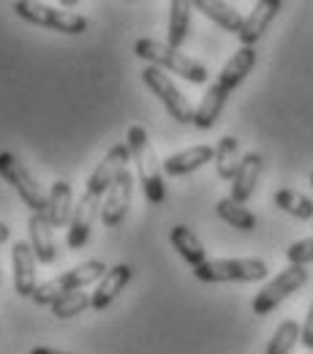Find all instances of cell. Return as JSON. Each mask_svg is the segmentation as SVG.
Segmentation results:
<instances>
[{
	"instance_id": "4fadbf2b",
	"label": "cell",
	"mask_w": 313,
	"mask_h": 354,
	"mask_svg": "<svg viewBox=\"0 0 313 354\" xmlns=\"http://www.w3.org/2000/svg\"><path fill=\"white\" fill-rule=\"evenodd\" d=\"M134 278V267L131 265H115L109 267V272L95 283V289H93V303H90V308L93 310H106L115 300H117V295L129 286V281Z\"/></svg>"
},
{
	"instance_id": "f1b7e54d",
	"label": "cell",
	"mask_w": 313,
	"mask_h": 354,
	"mask_svg": "<svg viewBox=\"0 0 313 354\" xmlns=\"http://www.w3.org/2000/svg\"><path fill=\"white\" fill-rule=\"evenodd\" d=\"M286 262L297 267H308L313 262V237H305V240H297L286 248Z\"/></svg>"
},
{
	"instance_id": "52a82bcc",
	"label": "cell",
	"mask_w": 313,
	"mask_h": 354,
	"mask_svg": "<svg viewBox=\"0 0 313 354\" xmlns=\"http://www.w3.org/2000/svg\"><path fill=\"white\" fill-rule=\"evenodd\" d=\"M305 283H308V267H297V265L283 267L265 289H259V295L254 297L251 308H254L256 316H267V313H272L289 295H294L297 289H303Z\"/></svg>"
},
{
	"instance_id": "8992f818",
	"label": "cell",
	"mask_w": 313,
	"mask_h": 354,
	"mask_svg": "<svg viewBox=\"0 0 313 354\" xmlns=\"http://www.w3.org/2000/svg\"><path fill=\"white\" fill-rule=\"evenodd\" d=\"M0 177L19 194V199L33 213H46L49 210V194H44L39 180L30 175V169L14 153H0Z\"/></svg>"
},
{
	"instance_id": "2e32d148",
	"label": "cell",
	"mask_w": 313,
	"mask_h": 354,
	"mask_svg": "<svg viewBox=\"0 0 313 354\" xmlns=\"http://www.w3.org/2000/svg\"><path fill=\"white\" fill-rule=\"evenodd\" d=\"M254 66H256V49H254V46H240V49L226 60V66L221 68L216 85L224 90V93L237 90L245 82V77L254 71Z\"/></svg>"
},
{
	"instance_id": "3957f363",
	"label": "cell",
	"mask_w": 313,
	"mask_h": 354,
	"mask_svg": "<svg viewBox=\"0 0 313 354\" xmlns=\"http://www.w3.org/2000/svg\"><path fill=\"white\" fill-rule=\"evenodd\" d=\"M106 272H109L106 265L98 262V259L82 262V265L71 267L68 272H63V275H57V278L41 283L36 289V295H33V303L36 306H52V303H57L60 297H66L71 292H85L90 283H98Z\"/></svg>"
},
{
	"instance_id": "ffe728a7",
	"label": "cell",
	"mask_w": 313,
	"mask_h": 354,
	"mask_svg": "<svg viewBox=\"0 0 313 354\" xmlns=\"http://www.w3.org/2000/svg\"><path fill=\"white\" fill-rule=\"evenodd\" d=\"M193 8L202 11L207 19H213L216 25H221L224 30L234 33V36H240L245 17H243L231 3H221V0H193Z\"/></svg>"
},
{
	"instance_id": "d4e9b609",
	"label": "cell",
	"mask_w": 313,
	"mask_h": 354,
	"mask_svg": "<svg viewBox=\"0 0 313 354\" xmlns=\"http://www.w3.org/2000/svg\"><path fill=\"white\" fill-rule=\"evenodd\" d=\"M272 202H275V207H278V210L289 213L292 218L313 221V199H308V196H305V194H300V191L281 188V191H275Z\"/></svg>"
},
{
	"instance_id": "5bb4252c",
	"label": "cell",
	"mask_w": 313,
	"mask_h": 354,
	"mask_svg": "<svg viewBox=\"0 0 313 354\" xmlns=\"http://www.w3.org/2000/svg\"><path fill=\"white\" fill-rule=\"evenodd\" d=\"M283 8V3L281 0H256L254 3V8H251V14L245 17V22H243V30H240V44L243 46H254L265 33H267L269 22L275 19V14Z\"/></svg>"
},
{
	"instance_id": "603a6c76",
	"label": "cell",
	"mask_w": 313,
	"mask_h": 354,
	"mask_svg": "<svg viewBox=\"0 0 313 354\" xmlns=\"http://www.w3.org/2000/svg\"><path fill=\"white\" fill-rule=\"evenodd\" d=\"M191 11H193V3L188 0H172L169 3V33H167V44L172 49H180L188 39V30H191Z\"/></svg>"
},
{
	"instance_id": "4dcf8cb0",
	"label": "cell",
	"mask_w": 313,
	"mask_h": 354,
	"mask_svg": "<svg viewBox=\"0 0 313 354\" xmlns=\"http://www.w3.org/2000/svg\"><path fill=\"white\" fill-rule=\"evenodd\" d=\"M30 354H68V352H60V349H52V346H36Z\"/></svg>"
},
{
	"instance_id": "5b68a950",
	"label": "cell",
	"mask_w": 313,
	"mask_h": 354,
	"mask_svg": "<svg viewBox=\"0 0 313 354\" xmlns=\"http://www.w3.org/2000/svg\"><path fill=\"white\" fill-rule=\"evenodd\" d=\"M267 265L262 259H207L205 265L193 267L196 281L205 283H224V281H240L254 283L267 278Z\"/></svg>"
},
{
	"instance_id": "4316f807",
	"label": "cell",
	"mask_w": 313,
	"mask_h": 354,
	"mask_svg": "<svg viewBox=\"0 0 313 354\" xmlns=\"http://www.w3.org/2000/svg\"><path fill=\"white\" fill-rule=\"evenodd\" d=\"M300 335H303V327H300L294 319L281 322L278 330H275L272 338H269L265 354H292L294 346H297V341H300Z\"/></svg>"
},
{
	"instance_id": "cb8c5ba5",
	"label": "cell",
	"mask_w": 313,
	"mask_h": 354,
	"mask_svg": "<svg viewBox=\"0 0 313 354\" xmlns=\"http://www.w3.org/2000/svg\"><path fill=\"white\" fill-rule=\"evenodd\" d=\"M243 164V153H240V142L234 136H221L216 145V172L221 180H234L237 169Z\"/></svg>"
},
{
	"instance_id": "9a60e30c",
	"label": "cell",
	"mask_w": 313,
	"mask_h": 354,
	"mask_svg": "<svg viewBox=\"0 0 313 354\" xmlns=\"http://www.w3.org/2000/svg\"><path fill=\"white\" fill-rule=\"evenodd\" d=\"M262 169H265V156L262 153L254 150V153H245L243 156V164H240L237 175L231 180V199L234 202L245 205L254 196V191L259 185V177H262Z\"/></svg>"
},
{
	"instance_id": "7a4b0ae2",
	"label": "cell",
	"mask_w": 313,
	"mask_h": 354,
	"mask_svg": "<svg viewBox=\"0 0 313 354\" xmlns=\"http://www.w3.org/2000/svg\"><path fill=\"white\" fill-rule=\"evenodd\" d=\"M134 55L142 57L147 66H155L167 74L182 77L191 85H205L210 80V71L199 60H193L191 55H182L180 49H172L169 44H161L155 39H139L134 44Z\"/></svg>"
},
{
	"instance_id": "f546056e",
	"label": "cell",
	"mask_w": 313,
	"mask_h": 354,
	"mask_svg": "<svg viewBox=\"0 0 313 354\" xmlns=\"http://www.w3.org/2000/svg\"><path fill=\"white\" fill-rule=\"evenodd\" d=\"M303 346L313 352V306L308 308V316H305V324H303V335H300Z\"/></svg>"
},
{
	"instance_id": "ba28073f",
	"label": "cell",
	"mask_w": 313,
	"mask_h": 354,
	"mask_svg": "<svg viewBox=\"0 0 313 354\" xmlns=\"http://www.w3.org/2000/svg\"><path fill=\"white\" fill-rule=\"evenodd\" d=\"M142 82L150 88V93L164 104V109L172 115V120L178 123H193V106L188 104V98L182 95V90L172 82V77L155 66H144L142 71Z\"/></svg>"
},
{
	"instance_id": "d6a6232c",
	"label": "cell",
	"mask_w": 313,
	"mask_h": 354,
	"mask_svg": "<svg viewBox=\"0 0 313 354\" xmlns=\"http://www.w3.org/2000/svg\"><path fill=\"white\" fill-rule=\"evenodd\" d=\"M311 185H313V172H311Z\"/></svg>"
},
{
	"instance_id": "7402d4cb",
	"label": "cell",
	"mask_w": 313,
	"mask_h": 354,
	"mask_svg": "<svg viewBox=\"0 0 313 354\" xmlns=\"http://www.w3.org/2000/svg\"><path fill=\"white\" fill-rule=\"evenodd\" d=\"M226 98H229V93H224L218 85H210L207 93H205V98L199 101L196 112H193V126H196V129H202V131L213 129V126H216V120H218V118H221V112H224Z\"/></svg>"
},
{
	"instance_id": "277c9868",
	"label": "cell",
	"mask_w": 313,
	"mask_h": 354,
	"mask_svg": "<svg viewBox=\"0 0 313 354\" xmlns=\"http://www.w3.org/2000/svg\"><path fill=\"white\" fill-rule=\"evenodd\" d=\"M14 14L30 25H39V28H49V30H57V33H66V36H79L88 30V19L77 11H63L57 6H49V3H33V0H17L14 6Z\"/></svg>"
},
{
	"instance_id": "44dd1931",
	"label": "cell",
	"mask_w": 313,
	"mask_h": 354,
	"mask_svg": "<svg viewBox=\"0 0 313 354\" xmlns=\"http://www.w3.org/2000/svg\"><path fill=\"white\" fill-rule=\"evenodd\" d=\"M169 240H172L175 251H178L180 257H182L191 267H199L207 262V251H205V245H202V240L196 237L193 229H188V226L178 223V226H172Z\"/></svg>"
},
{
	"instance_id": "6da1fadb",
	"label": "cell",
	"mask_w": 313,
	"mask_h": 354,
	"mask_svg": "<svg viewBox=\"0 0 313 354\" xmlns=\"http://www.w3.org/2000/svg\"><path fill=\"white\" fill-rule=\"evenodd\" d=\"M126 145L131 150V161L136 164V175L142 180L144 199L150 205H161L167 199V185H164V164L155 156V147L150 142L147 131L142 126H131L126 133Z\"/></svg>"
},
{
	"instance_id": "7c38bea8",
	"label": "cell",
	"mask_w": 313,
	"mask_h": 354,
	"mask_svg": "<svg viewBox=\"0 0 313 354\" xmlns=\"http://www.w3.org/2000/svg\"><path fill=\"white\" fill-rule=\"evenodd\" d=\"M101 202H104V199H98V196H93V194H82V199L74 205V216H71L68 237H66V245H68L71 251H79V248L88 245L90 229H93L95 218L101 216Z\"/></svg>"
},
{
	"instance_id": "1f68e13d",
	"label": "cell",
	"mask_w": 313,
	"mask_h": 354,
	"mask_svg": "<svg viewBox=\"0 0 313 354\" xmlns=\"http://www.w3.org/2000/svg\"><path fill=\"white\" fill-rule=\"evenodd\" d=\"M8 237H11V229L0 221V245H3V243H8Z\"/></svg>"
},
{
	"instance_id": "8fae6325",
	"label": "cell",
	"mask_w": 313,
	"mask_h": 354,
	"mask_svg": "<svg viewBox=\"0 0 313 354\" xmlns=\"http://www.w3.org/2000/svg\"><path fill=\"white\" fill-rule=\"evenodd\" d=\"M36 254H33V245L30 243H22L17 240L11 245V270H14V292L19 297H30L36 295L39 289V281H36Z\"/></svg>"
},
{
	"instance_id": "484cf974",
	"label": "cell",
	"mask_w": 313,
	"mask_h": 354,
	"mask_svg": "<svg viewBox=\"0 0 313 354\" xmlns=\"http://www.w3.org/2000/svg\"><path fill=\"white\" fill-rule=\"evenodd\" d=\"M216 213H218V218L226 221L229 226H234V229H240V232H254L256 229V216L245 207V205H240V202H234L231 196L229 199H218L216 202Z\"/></svg>"
},
{
	"instance_id": "ac0fdd59",
	"label": "cell",
	"mask_w": 313,
	"mask_h": 354,
	"mask_svg": "<svg viewBox=\"0 0 313 354\" xmlns=\"http://www.w3.org/2000/svg\"><path fill=\"white\" fill-rule=\"evenodd\" d=\"M28 232H30V245H33L36 259L41 265H52L57 257V248H55V226L49 221V216L33 213L28 221Z\"/></svg>"
},
{
	"instance_id": "e0dca14e",
	"label": "cell",
	"mask_w": 313,
	"mask_h": 354,
	"mask_svg": "<svg viewBox=\"0 0 313 354\" xmlns=\"http://www.w3.org/2000/svg\"><path fill=\"white\" fill-rule=\"evenodd\" d=\"M213 158H216V147H210V145H196V147L180 150V153L169 156V158L164 161V175H169V177L191 175V172L202 169L205 164H210Z\"/></svg>"
},
{
	"instance_id": "d6986e66",
	"label": "cell",
	"mask_w": 313,
	"mask_h": 354,
	"mask_svg": "<svg viewBox=\"0 0 313 354\" xmlns=\"http://www.w3.org/2000/svg\"><path fill=\"white\" fill-rule=\"evenodd\" d=\"M46 216H49V221H52L55 229H63L66 223H71V216H74V191H71V183H66V180L52 183Z\"/></svg>"
},
{
	"instance_id": "83f0119b",
	"label": "cell",
	"mask_w": 313,
	"mask_h": 354,
	"mask_svg": "<svg viewBox=\"0 0 313 354\" xmlns=\"http://www.w3.org/2000/svg\"><path fill=\"white\" fill-rule=\"evenodd\" d=\"M90 303H93V297H90L88 292H71V295L60 297L57 303H52L49 308H52V313L57 319H74V316L85 313L90 308Z\"/></svg>"
},
{
	"instance_id": "9c48e42d",
	"label": "cell",
	"mask_w": 313,
	"mask_h": 354,
	"mask_svg": "<svg viewBox=\"0 0 313 354\" xmlns=\"http://www.w3.org/2000/svg\"><path fill=\"white\" fill-rule=\"evenodd\" d=\"M131 196H134V175L129 169H123L117 175V180L109 185V191L101 202V216L98 218L106 229H115V226L123 223L129 207H131Z\"/></svg>"
},
{
	"instance_id": "30bf717a",
	"label": "cell",
	"mask_w": 313,
	"mask_h": 354,
	"mask_svg": "<svg viewBox=\"0 0 313 354\" xmlns=\"http://www.w3.org/2000/svg\"><path fill=\"white\" fill-rule=\"evenodd\" d=\"M129 161H131L129 145H115V147L101 158V164L93 169V175L88 177L85 194H93V196L104 199L106 191H109V185L117 180V175H120L123 169H129Z\"/></svg>"
}]
</instances>
